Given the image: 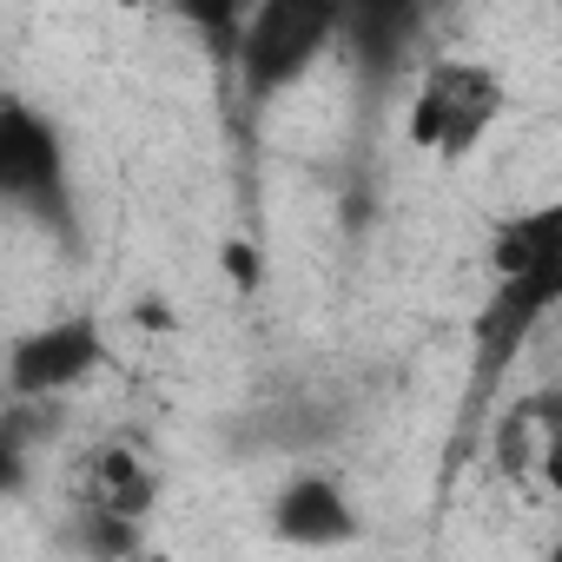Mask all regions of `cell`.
<instances>
[{
  "instance_id": "1",
  "label": "cell",
  "mask_w": 562,
  "mask_h": 562,
  "mask_svg": "<svg viewBox=\"0 0 562 562\" xmlns=\"http://www.w3.org/2000/svg\"><path fill=\"white\" fill-rule=\"evenodd\" d=\"M490 271L496 292L476 331H483V364L496 371L549 312H562V199L503 218L490 238Z\"/></svg>"
},
{
  "instance_id": "2",
  "label": "cell",
  "mask_w": 562,
  "mask_h": 562,
  "mask_svg": "<svg viewBox=\"0 0 562 562\" xmlns=\"http://www.w3.org/2000/svg\"><path fill=\"white\" fill-rule=\"evenodd\" d=\"M509 113V87L496 67L483 60H437L411 100V120H404V139L443 166H463L490 133L496 120Z\"/></svg>"
},
{
  "instance_id": "3",
  "label": "cell",
  "mask_w": 562,
  "mask_h": 562,
  "mask_svg": "<svg viewBox=\"0 0 562 562\" xmlns=\"http://www.w3.org/2000/svg\"><path fill=\"white\" fill-rule=\"evenodd\" d=\"M331 34H338V8H318V0H271V8H258L238 47L251 93H278V87L305 80L318 54L331 47Z\"/></svg>"
},
{
  "instance_id": "4",
  "label": "cell",
  "mask_w": 562,
  "mask_h": 562,
  "mask_svg": "<svg viewBox=\"0 0 562 562\" xmlns=\"http://www.w3.org/2000/svg\"><path fill=\"white\" fill-rule=\"evenodd\" d=\"M265 522L285 549H345V542H358V509H351L345 483L325 476V470H299V476L278 483Z\"/></svg>"
},
{
  "instance_id": "5",
  "label": "cell",
  "mask_w": 562,
  "mask_h": 562,
  "mask_svg": "<svg viewBox=\"0 0 562 562\" xmlns=\"http://www.w3.org/2000/svg\"><path fill=\"white\" fill-rule=\"evenodd\" d=\"M100 331L87 325V318H54V325H41V331H27L21 345H14V371H8V384H14V397H47V391H67V384H80L87 371H100Z\"/></svg>"
},
{
  "instance_id": "6",
  "label": "cell",
  "mask_w": 562,
  "mask_h": 562,
  "mask_svg": "<svg viewBox=\"0 0 562 562\" xmlns=\"http://www.w3.org/2000/svg\"><path fill=\"white\" fill-rule=\"evenodd\" d=\"M60 179V139L47 120H34L27 106L0 113V186L8 199H41Z\"/></svg>"
},
{
  "instance_id": "7",
  "label": "cell",
  "mask_w": 562,
  "mask_h": 562,
  "mask_svg": "<svg viewBox=\"0 0 562 562\" xmlns=\"http://www.w3.org/2000/svg\"><path fill=\"white\" fill-rule=\"evenodd\" d=\"M159 496V483H153V470L133 457V450H100L93 457V516H113V522H133L146 503Z\"/></svg>"
},
{
  "instance_id": "8",
  "label": "cell",
  "mask_w": 562,
  "mask_h": 562,
  "mask_svg": "<svg viewBox=\"0 0 562 562\" xmlns=\"http://www.w3.org/2000/svg\"><path fill=\"white\" fill-rule=\"evenodd\" d=\"M225 271H232L238 292H251V285H258V251H251V245H225Z\"/></svg>"
},
{
  "instance_id": "9",
  "label": "cell",
  "mask_w": 562,
  "mask_h": 562,
  "mask_svg": "<svg viewBox=\"0 0 562 562\" xmlns=\"http://www.w3.org/2000/svg\"><path fill=\"white\" fill-rule=\"evenodd\" d=\"M536 476H542V483H549V496L562 503V430L542 443V457H536Z\"/></svg>"
},
{
  "instance_id": "10",
  "label": "cell",
  "mask_w": 562,
  "mask_h": 562,
  "mask_svg": "<svg viewBox=\"0 0 562 562\" xmlns=\"http://www.w3.org/2000/svg\"><path fill=\"white\" fill-rule=\"evenodd\" d=\"M549 562H562V549H555V555H549Z\"/></svg>"
}]
</instances>
